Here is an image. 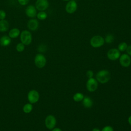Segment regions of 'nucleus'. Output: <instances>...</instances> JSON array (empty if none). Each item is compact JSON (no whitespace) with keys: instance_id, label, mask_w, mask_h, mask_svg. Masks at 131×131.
I'll return each mask as SVG.
<instances>
[{"instance_id":"nucleus-1","label":"nucleus","mask_w":131,"mask_h":131,"mask_svg":"<svg viewBox=\"0 0 131 131\" xmlns=\"http://www.w3.org/2000/svg\"><path fill=\"white\" fill-rule=\"evenodd\" d=\"M96 78L97 81L101 83H105L110 80L111 78V74L108 71L102 70L97 73Z\"/></svg>"},{"instance_id":"nucleus-2","label":"nucleus","mask_w":131,"mask_h":131,"mask_svg":"<svg viewBox=\"0 0 131 131\" xmlns=\"http://www.w3.org/2000/svg\"><path fill=\"white\" fill-rule=\"evenodd\" d=\"M104 38L100 35H95L90 40V45L94 48H99L104 43Z\"/></svg>"},{"instance_id":"nucleus-3","label":"nucleus","mask_w":131,"mask_h":131,"mask_svg":"<svg viewBox=\"0 0 131 131\" xmlns=\"http://www.w3.org/2000/svg\"><path fill=\"white\" fill-rule=\"evenodd\" d=\"M20 40L25 45H30L32 40L31 33L28 30H24L20 33Z\"/></svg>"},{"instance_id":"nucleus-4","label":"nucleus","mask_w":131,"mask_h":131,"mask_svg":"<svg viewBox=\"0 0 131 131\" xmlns=\"http://www.w3.org/2000/svg\"><path fill=\"white\" fill-rule=\"evenodd\" d=\"M34 61L37 67L38 68H42L46 65V59L42 54H38L35 57Z\"/></svg>"},{"instance_id":"nucleus-5","label":"nucleus","mask_w":131,"mask_h":131,"mask_svg":"<svg viewBox=\"0 0 131 131\" xmlns=\"http://www.w3.org/2000/svg\"><path fill=\"white\" fill-rule=\"evenodd\" d=\"M86 89L90 92H94L98 87V81L94 78H89L86 82Z\"/></svg>"},{"instance_id":"nucleus-6","label":"nucleus","mask_w":131,"mask_h":131,"mask_svg":"<svg viewBox=\"0 0 131 131\" xmlns=\"http://www.w3.org/2000/svg\"><path fill=\"white\" fill-rule=\"evenodd\" d=\"M49 6L47 0H37L35 2V8L36 10L40 11H44L47 10Z\"/></svg>"},{"instance_id":"nucleus-7","label":"nucleus","mask_w":131,"mask_h":131,"mask_svg":"<svg viewBox=\"0 0 131 131\" xmlns=\"http://www.w3.org/2000/svg\"><path fill=\"white\" fill-rule=\"evenodd\" d=\"M120 52L116 48L111 49L107 53V57L111 60H116L119 58Z\"/></svg>"},{"instance_id":"nucleus-8","label":"nucleus","mask_w":131,"mask_h":131,"mask_svg":"<svg viewBox=\"0 0 131 131\" xmlns=\"http://www.w3.org/2000/svg\"><path fill=\"white\" fill-rule=\"evenodd\" d=\"M77 4L74 0H70L66 6V11L69 14L74 13L77 10Z\"/></svg>"},{"instance_id":"nucleus-9","label":"nucleus","mask_w":131,"mask_h":131,"mask_svg":"<svg viewBox=\"0 0 131 131\" xmlns=\"http://www.w3.org/2000/svg\"><path fill=\"white\" fill-rule=\"evenodd\" d=\"M56 123V120L55 117L53 115H49L47 117L45 120V125L46 127L49 129H52L54 128Z\"/></svg>"},{"instance_id":"nucleus-10","label":"nucleus","mask_w":131,"mask_h":131,"mask_svg":"<svg viewBox=\"0 0 131 131\" xmlns=\"http://www.w3.org/2000/svg\"><path fill=\"white\" fill-rule=\"evenodd\" d=\"M119 62L120 64L124 67H128L131 63L130 56L127 54H123L119 57Z\"/></svg>"},{"instance_id":"nucleus-11","label":"nucleus","mask_w":131,"mask_h":131,"mask_svg":"<svg viewBox=\"0 0 131 131\" xmlns=\"http://www.w3.org/2000/svg\"><path fill=\"white\" fill-rule=\"evenodd\" d=\"M39 94L35 90L30 91L28 94V99L29 102L31 103H34L38 101L39 99Z\"/></svg>"},{"instance_id":"nucleus-12","label":"nucleus","mask_w":131,"mask_h":131,"mask_svg":"<svg viewBox=\"0 0 131 131\" xmlns=\"http://www.w3.org/2000/svg\"><path fill=\"white\" fill-rule=\"evenodd\" d=\"M25 12L27 16L30 18H33L37 15L36 9L35 7L33 5L28 6L26 9Z\"/></svg>"},{"instance_id":"nucleus-13","label":"nucleus","mask_w":131,"mask_h":131,"mask_svg":"<svg viewBox=\"0 0 131 131\" xmlns=\"http://www.w3.org/2000/svg\"><path fill=\"white\" fill-rule=\"evenodd\" d=\"M39 26V23L38 20L36 19H30L27 23L28 28L31 31L36 30Z\"/></svg>"},{"instance_id":"nucleus-14","label":"nucleus","mask_w":131,"mask_h":131,"mask_svg":"<svg viewBox=\"0 0 131 131\" xmlns=\"http://www.w3.org/2000/svg\"><path fill=\"white\" fill-rule=\"evenodd\" d=\"M11 42V38L7 35H4L0 38V45L3 47L9 46Z\"/></svg>"},{"instance_id":"nucleus-15","label":"nucleus","mask_w":131,"mask_h":131,"mask_svg":"<svg viewBox=\"0 0 131 131\" xmlns=\"http://www.w3.org/2000/svg\"><path fill=\"white\" fill-rule=\"evenodd\" d=\"M20 34V31L18 29L14 28L11 29L9 32V36L11 38H15Z\"/></svg>"},{"instance_id":"nucleus-16","label":"nucleus","mask_w":131,"mask_h":131,"mask_svg":"<svg viewBox=\"0 0 131 131\" xmlns=\"http://www.w3.org/2000/svg\"><path fill=\"white\" fill-rule=\"evenodd\" d=\"M82 103L85 107L90 108L92 106L93 102L91 98L88 96H85L82 100Z\"/></svg>"},{"instance_id":"nucleus-17","label":"nucleus","mask_w":131,"mask_h":131,"mask_svg":"<svg viewBox=\"0 0 131 131\" xmlns=\"http://www.w3.org/2000/svg\"><path fill=\"white\" fill-rule=\"evenodd\" d=\"M9 28V23L5 19L0 20V31L6 32Z\"/></svg>"},{"instance_id":"nucleus-18","label":"nucleus","mask_w":131,"mask_h":131,"mask_svg":"<svg viewBox=\"0 0 131 131\" xmlns=\"http://www.w3.org/2000/svg\"><path fill=\"white\" fill-rule=\"evenodd\" d=\"M84 97V96L83 94L81 93H77L73 96V99L76 102H79L82 101Z\"/></svg>"},{"instance_id":"nucleus-19","label":"nucleus","mask_w":131,"mask_h":131,"mask_svg":"<svg viewBox=\"0 0 131 131\" xmlns=\"http://www.w3.org/2000/svg\"><path fill=\"white\" fill-rule=\"evenodd\" d=\"M37 17L39 20H45L47 17V14L45 11H40L37 15Z\"/></svg>"},{"instance_id":"nucleus-20","label":"nucleus","mask_w":131,"mask_h":131,"mask_svg":"<svg viewBox=\"0 0 131 131\" xmlns=\"http://www.w3.org/2000/svg\"><path fill=\"white\" fill-rule=\"evenodd\" d=\"M114 40V36L111 34H108L106 35L104 41L107 43H111L112 42H113Z\"/></svg>"},{"instance_id":"nucleus-21","label":"nucleus","mask_w":131,"mask_h":131,"mask_svg":"<svg viewBox=\"0 0 131 131\" xmlns=\"http://www.w3.org/2000/svg\"><path fill=\"white\" fill-rule=\"evenodd\" d=\"M127 46H128L126 42H122L119 44L118 47V49L120 52H123L126 50Z\"/></svg>"},{"instance_id":"nucleus-22","label":"nucleus","mask_w":131,"mask_h":131,"mask_svg":"<svg viewBox=\"0 0 131 131\" xmlns=\"http://www.w3.org/2000/svg\"><path fill=\"white\" fill-rule=\"evenodd\" d=\"M33 106L30 103H27L25 104L23 107V111L26 113H29L31 112Z\"/></svg>"},{"instance_id":"nucleus-23","label":"nucleus","mask_w":131,"mask_h":131,"mask_svg":"<svg viewBox=\"0 0 131 131\" xmlns=\"http://www.w3.org/2000/svg\"><path fill=\"white\" fill-rule=\"evenodd\" d=\"M16 49L19 52H23L25 49V45L22 42L18 43L16 47Z\"/></svg>"},{"instance_id":"nucleus-24","label":"nucleus","mask_w":131,"mask_h":131,"mask_svg":"<svg viewBox=\"0 0 131 131\" xmlns=\"http://www.w3.org/2000/svg\"><path fill=\"white\" fill-rule=\"evenodd\" d=\"M6 12L3 10H0V20L5 19V18H6Z\"/></svg>"},{"instance_id":"nucleus-25","label":"nucleus","mask_w":131,"mask_h":131,"mask_svg":"<svg viewBox=\"0 0 131 131\" xmlns=\"http://www.w3.org/2000/svg\"><path fill=\"white\" fill-rule=\"evenodd\" d=\"M101 131H114V130L112 126H105L102 129Z\"/></svg>"},{"instance_id":"nucleus-26","label":"nucleus","mask_w":131,"mask_h":131,"mask_svg":"<svg viewBox=\"0 0 131 131\" xmlns=\"http://www.w3.org/2000/svg\"><path fill=\"white\" fill-rule=\"evenodd\" d=\"M18 3L22 5V6H25L27 4H28L29 0H17Z\"/></svg>"},{"instance_id":"nucleus-27","label":"nucleus","mask_w":131,"mask_h":131,"mask_svg":"<svg viewBox=\"0 0 131 131\" xmlns=\"http://www.w3.org/2000/svg\"><path fill=\"white\" fill-rule=\"evenodd\" d=\"M94 74L92 71L91 70H89L86 72V76L89 78H91L93 77Z\"/></svg>"},{"instance_id":"nucleus-28","label":"nucleus","mask_w":131,"mask_h":131,"mask_svg":"<svg viewBox=\"0 0 131 131\" xmlns=\"http://www.w3.org/2000/svg\"><path fill=\"white\" fill-rule=\"evenodd\" d=\"M126 52L128 55L131 56V45L127 46V49L126 50Z\"/></svg>"},{"instance_id":"nucleus-29","label":"nucleus","mask_w":131,"mask_h":131,"mask_svg":"<svg viewBox=\"0 0 131 131\" xmlns=\"http://www.w3.org/2000/svg\"><path fill=\"white\" fill-rule=\"evenodd\" d=\"M52 131H62V130H61L59 128L56 127V128H53V129H52Z\"/></svg>"},{"instance_id":"nucleus-30","label":"nucleus","mask_w":131,"mask_h":131,"mask_svg":"<svg viewBox=\"0 0 131 131\" xmlns=\"http://www.w3.org/2000/svg\"><path fill=\"white\" fill-rule=\"evenodd\" d=\"M128 122L129 123V124L131 125V116H130L128 118Z\"/></svg>"},{"instance_id":"nucleus-31","label":"nucleus","mask_w":131,"mask_h":131,"mask_svg":"<svg viewBox=\"0 0 131 131\" xmlns=\"http://www.w3.org/2000/svg\"><path fill=\"white\" fill-rule=\"evenodd\" d=\"M92 131H100L98 128H94L93 130H92Z\"/></svg>"},{"instance_id":"nucleus-32","label":"nucleus","mask_w":131,"mask_h":131,"mask_svg":"<svg viewBox=\"0 0 131 131\" xmlns=\"http://www.w3.org/2000/svg\"><path fill=\"white\" fill-rule=\"evenodd\" d=\"M63 1H65V2H69V1H70V0H62Z\"/></svg>"}]
</instances>
